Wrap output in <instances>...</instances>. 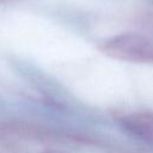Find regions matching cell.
<instances>
[{
    "mask_svg": "<svg viewBox=\"0 0 153 153\" xmlns=\"http://www.w3.org/2000/svg\"><path fill=\"white\" fill-rule=\"evenodd\" d=\"M99 49L116 60L153 65V38L145 35H116L99 43Z\"/></svg>",
    "mask_w": 153,
    "mask_h": 153,
    "instance_id": "obj_1",
    "label": "cell"
},
{
    "mask_svg": "<svg viewBox=\"0 0 153 153\" xmlns=\"http://www.w3.org/2000/svg\"><path fill=\"white\" fill-rule=\"evenodd\" d=\"M121 127L135 137L153 145V114L130 112L118 118Z\"/></svg>",
    "mask_w": 153,
    "mask_h": 153,
    "instance_id": "obj_2",
    "label": "cell"
},
{
    "mask_svg": "<svg viewBox=\"0 0 153 153\" xmlns=\"http://www.w3.org/2000/svg\"><path fill=\"white\" fill-rule=\"evenodd\" d=\"M12 1H16V0H0V4H7V2H12Z\"/></svg>",
    "mask_w": 153,
    "mask_h": 153,
    "instance_id": "obj_3",
    "label": "cell"
}]
</instances>
